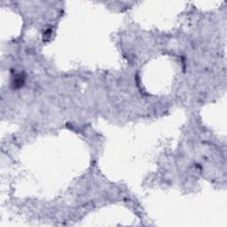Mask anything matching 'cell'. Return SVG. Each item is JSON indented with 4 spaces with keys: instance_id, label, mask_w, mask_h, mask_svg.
Listing matches in <instances>:
<instances>
[{
    "instance_id": "cell-1",
    "label": "cell",
    "mask_w": 227,
    "mask_h": 227,
    "mask_svg": "<svg viewBox=\"0 0 227 227\" xmlns=\"http://www.w3.org/2000/svg\"><path fill=\"white\" fill-rule=\"evenodd\" d=\"M23 83H24V76H21V74H19L14 78V86L15 88H19V87L22 86Z\"/></svg>"
}]
</instances>
